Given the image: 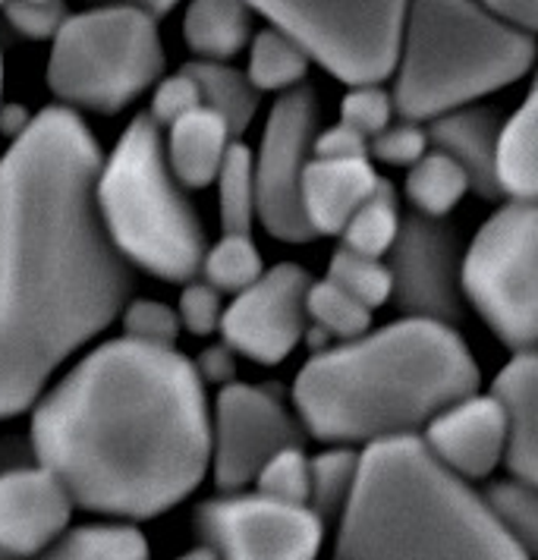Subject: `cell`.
<instances>
[{"label": "cell", "mask_w": 538, "mask_h": 560, "mask_svg": "<svg viewBox=\"0 0 538 560\" xmlns=\"http://www.w3.org/2000/svg\"><path fill=\"white\" fill-rule=\"evenodd\" d=\"M102 149L70 107H45L0 158V419L117 318L129 258L98 208Z\"/></svg>", "instance_id": "1"}, {"label": "cell", "mask_w": 538, "mask_h": 560, "mask_svg": "<svg viewBox=\"0 0 538 560\" xmlns=\"http://www.w3.org/2000/svg\"><path fill=\"white\" fill-rule=\"evenodd\" d=\"M32 447L79 508L157 516L189 498L211 466L206 382L174 347L102 343L38 404Z\"/></svg>", "instance_id": "2"}, {"label": "cell", "mask_w": 538, "mask_h": 560, "mask_svg": "<svg viewBox=\"0 0 538 560\" xmlns=\"http://www.w3.org/2000/svg\"><path fill=\"white\" fill-rule=\"evenodd\" d=\"M479 382V365L451 322L410 315L318 350L296 375L293 404L312 438L369 444L425 429Z\"/></svg>", "instance_id": "3"}, {"label": "cell", "mask_w": 538, "mask_h": 560, "mask_svg": "<svg viewBox=\"0 0 538 560\" xmlns=\"http://www.w3.org/2000/svg\"><path fill=\"white\" fill-rule=\"evenodd\" d=\"M337 520L334 555L343 560L526 558L488 498L416 432L365 444L356 488Z\"/></svg>", "instance_id": "4"}, {"label": "cell", "mask_w": 538, "mask_h": 560, "mask_svg": "<svg viewBox=\"0 0 538 560\" xmlns=\"http://www.w3.org/2000/svg\"><path fill=\"white\" fill-rule=\"evenodd\" d=\"M536 35L504 23L482 0H410L394 67V104L407 120H432L479 102L536 63Z\"/></svg>", "instance_id": "5"}, {"label": "cell", "mask_w": 538, "mask_h": 560, "mask_svg": "<svg viewBox=\"0 0 538 560\" xmlns=\"http://www.w3.org/2000/svg\"><path fill=\"white\" fill-rule=\"evenodd\" d=\"M98 208L117 249L142 271L171 283H186L202 271L206 230L171 171L152 114L136 117L102 161Z\"/></svg>", "instance_id": "6"}, {"label": "cell", "mask_w": 538, "mask_h": 560, "mask_svg": "<svg viewBox=\"0 0 538 560\" xmlns=\"http://www.w3.org/2000/svg\"><path fill=\"white\" fill-rule=\"evenodd\" d=\"M164 70L154 13L132 3H102L67 16L54 35L48 85L60 102L117 114Z\"/></svg>", "instance_id": "7"}, {"label": "cell", "mask_w": 538, "mask_h": 560, "mask_svg": "<svg viewBox=\"0 0 538 560\" xmlns=\"http://www.w3.org/2000/svg\"><path fill=\"white\" fill-rule=\"evenodd\" d=\"M347 85L394 77L410 0H249Z\"/></svg>", "instance_id": "8"}, {"label": "cell", "mask_w": 538, "mask_h": 560, "mask_svg": "<svg viewBox=\"0 0 538 560\" xmlns=\"http://www.w3.org/2000/svg\"><path fill=\"white\" fill-rule=\"evenodd\" d=\"M463 293L511 350H538V199L511 196L479 228Z\"/></svg>", "instance_id": "9"}, {"label": "cell", "mask_w": 538, "mask_h": 560, "mask_svg": "<svg viewBox=\"0 0 538 560\" xmlns=\"http://www.w3.org/2000/svg\"><path fill=\"white\" fill-rule=\"evenodd\" d=\"M318 132V102L312 85L286 89L274 102L256 154L258 221L274 240L308 243L315 233L303 211V174Z\"/></svg>", "instance_id": "10"}, {"label": "cell", "mask_w": 538, "mask_h": 560, "mask_svg": "<svg viewBox=\"0 0 538 560\" xmlns=\"http://www.w3.org/2000/svg\"><path fill=\"white\" fill-rule=\"evenodd\" d=\"M196 533L221 558L308 560L321 548L325 520L312 504L227 491L196 510Z\"/></svg>", "instance_id": "11"}, {"label": "cell", "mask_w": 538, "mask_h": 560, "mask_svg": "<svg viewBox=\"0 0 538 560\" xmlns=\"http://www.w3.org/2000/svg\"><path fill=\"white\" fill-rule=\"evenodd\" d=\"M306 429L274 390L231 382L221 387L211 419V469L221 491L256 482L265 459L281 447L303 444Z\"/></svg>", "instance_id": "12"}, {"label": "cell", "mask_w": 538, "mask_h": 560, "mask_svg": "<svg viewBox=\"0 0 538 560\" xmlns=\"http://www.w3.org/2000/svg\"><path fill=\"white\" fill-rule=\"evenodd\" d=\"M308 287L312 278L303 265H274L256 283L233 293L221 318L224 340L239 357L261 365L283 362L308 331Z\"/></svg>", "instance_id": "13"}, {"label": "cell", "mask_w": 538, "mask_h": 560, "mask_svg": "<svg viewBox=\"0 0 538 560\" xmlns=\"http://www.w3.org/2000/svg\"><path fill=\"white\" fill-rule=\"evenodd\" d=\"M394 303L422 318L457 322L463 312V261L454 230L444 218L412 211L387 253Z\"/></svg>", "instance_id": "14"}, {"label": "cell", "mask_w": 538, "mask_h": 560, "mask_svg": "<svg viewBox=\"0 0 538 560\" xmlns=\"http://www.w3.org/2000/svg\"><path fill=\"white\" fill-rule=\"evenodd\" d=\"M73 494L63 479L38 469H10L0 476V555L32 558L51 548L70 526Z\"/></svg>", "instance_id": "15"}, {"label": "cell", "mask_w": 538, "mask_h": 560, "mask_svg": "<svg viewBox=\"0 0 538 560\" xmlns=\"http://www.w3.org/2000/svg\"><path fill=\"white\" fill-rule=\"evenodd\" d=\"M422 438L463 479H486L507 451V416L494 394H469L435 412Z\"/></svg>", "instance_id": "16"}, {"label": "cell", "mask_w": 538, "mask_h": 560, "mask_svg": "<svg viewBox=\"0 0 538 560\" xmlns=\"http://www.w3.org/2000/svg\"><path fill=\"white\" fill-rule=\"evenodd\" d=\"M501 129H504V120L491 107L463 104L429 120V139L435 149L451 154L466 171L476 196L501 199L504 196L501 171H498Z\"/></svg>", "instance_id": "17"}, {"label": "cell", "mask_w": 538, "mask_h": 560, "mask_svg": "<svg viewBox=\"0 0 538 560\" xmlns=\"http://www.w3.org/2000/svg\"><path fill=\"white\" fill-rule=\"evenodd\" d=\"M369 158H315L303 174V211L315 236H340L356 208L378 186Z\"/></svg>", "instance_id": "18"}, {"label": "cell", "mask_w": 538, "mask_h": 560, "mask_svg": "<svg viewBox=\"0 0 538 560\" xmlns=\"http://www.w3.org/2000/svg\"><path fill=\"white\" fill-rule=\"evenodd\" d=\"M491 394L507 416V469L513 479L538 485V350H513Z\"/></svg>", "instance_id": "19"}, {"label": "cell", "mask_w": 538, "mask_h": 560, "mask_svg": "<svg viewBox=\"0 0 538 560\" xmlns=\"http://www.w3.org/2000/svg\"><path fill=\"white\" fill-rule=\"evenodd\" d=\"M167 132V161L177 179L189 189H206L218 179V171L227 158V149L236 139L227 127V120L211 110V107H196L177 124H171Z\"/></svg>", "instance_id": "20"}, {"label": "cell", "mask_w": 538, "mask_h": 560, "mask_svg": "<svg viewBox=\"0 0 538 560\" xmlns=\"http://www.w3.org/2000/svg\"><path fill=\"white\" fill-rule=\"evenodd\" d=\"M249 0H189L183 35L202 60H231L249 45L253 35Z\"/></svg>", "instance_id": "21"}, {"label": "cell", "mask_w": 538, "mask_h": 560, "mask_svg": "<svg viewBox=\"0 0 538 560\" xmlns=\"http://www.w3.org/2000/svg\"><path fill=\"white\" fill-rule=\"evenodd\" d=\"M498 171L504 196L538 199V73L526 102L501 129Z\"/></svg>", "instance_id": "22"}, {"label": "cell", "mask_w": 538, "mask_h": 560, "mask_svg": "<svg viewBox=\"0 0 538 560\" xmlns=\"http://www.w3.org/2000/svg\"><path fill=\"white\" fill-rule=\"evenodd\" d=\"M186 70L196 77L202 89V104L218 110L227 120L233 136L239 139L256 120L258 95H261L249 73L233 70L224 60H196V63H186Z\"/></svg>", "instance_id": "23"}, {"label": "cell", "mask_w": 538, "mask_h": 560, "mask_svg": "<svg viewBox=\"0 0 538 560\" xmlns=\"http://www.w3.org/2000/svg\"><path fill=\"white\" fill-rule=\"evenodd\" d=\"M308 308V343L325 350L328 340H353L362 337L372 325V308L334 280H312L306 296Z\"/></svg>", "instance_id": "24"}, {"label": "cell", "mask_w": 538, "mask_h": 560, "mask_svg": "<svg viewBox=\"0 0 538 560\" xmlns=\"http://www.w3.org/2000/svg\"><path fill=\"white\" fill-rule=\"evenodd\" d=\"M466 192H472L466 171L441 149L422 154L407 174V199L412 211H422L429 218H447Z\"/></svg>", "instance_id": "25"}, {"label": "cell", "mask_w": 538, "mask_h": 560, "mask_svg": "<svg viewBox=\"0 0 538 560\" xmlns=\"http://www.w3.org/2000/svg\"><path fill=\"white\" fill-rule=\"evenodd\" d=\"M214 183H218V205H221L224 233H253V224L258 218L256 154L249 152L239 139L231 142Z\"/></svg>", "instance_id": "26"}, {"label": "cell", "mask_w": 538, "mask_h": 560, "mask_svg": "<svg viewBox=\"0 0 538 560\" xmlns=\"http://www.w3.org/2000/svg\"><path fill=\"white\" fill-rule=\"evenodd\" d=\"M312 57L296 45L286 32L268 26L253 38L249 51V79L256 82L258 92H286L303 85Z\"/></svg>", "instance_id": "27"}, {"label": "cell", "mask_w": 538, "mask_h": 560, "mask_svg": "<svg viewBox=\"0 0 538 560\" xmlns=\"http://www.w3.org/2000/svg\"><path fill=\"white\" fill-rule=\"evenodd\" d=\"M400 208H397V192L385 177L378 179L375 192L359 205L356 214L347 221V228L340 233L343 246L356 249L362 255H375L385 258L400 233Z\"/></svg>", "instance_id": "28"}, {"label": "cell", "mask_w": 538, "mask_h": 560, "mask_svg": "<svg viewBox=\"0 0 538 560\" xmlns=\"http://www.w3.org/2000/svg\"><path fill=\"white\" fill-rule=\"evenodd\" d=\"M312 485H308V504L318 510L321 520L340 516L359 476V454L350 444H334L328 451L315 454L312 463Z\"/></svg>", "instance_id": "29"}, {"label": "cell", "mask_w": 538, "mask_h": 560, "mask_svg": "<svg viewBox=\"0 0 538 560\" xmlns=\"http://www.w3.org/2000/svg\"><path fill=\"white\" fill-rule=\"evenodd\" d=\"M54 558L82 560H142L149 558V541L136 526H79L54 541Z\"/></svg>", "instance_id": "30"}, {"label": "cell", "mask_w": 538, "mask_h": 560, "mask_svg": "<svg viewBox=\"0 0 538 560\" xmlns=\"http://www.w3.org/2000/svg\"><path fill=\"white\" fill-rule=\"evenodd\" d=\"M202 275L221 293H239L265 275L253 233H224L202 258Z\"/></svg>", "instance_id": "31"}, {"label": "cell", "mask_w": 538, "mask_h": 560, "mask_svg": "<svg viewBox=\"0 0 538 560\" xmlns=\"http://www.w3.org/2000/svg\"><path fill=\"white\" fill-rule=\"evenodd\" d=\"M328 280L337 287H343L347 293H353L365 306L382 308L387 300H394V278H390V265H385L375 255H362L350 246H337L328 261Z\"/></svg>", "instance_id": "32"}, {"label": "cell", "mask_w": 538, "mask_h": 560, "mask_svg": "<svg viewBox=\"0 0 538 560\" xmlns=\"http://www.w3.org/2000/svg\"><path fill=\"white\" fill-rule=\"evenodd\" d=\"M486 498L501 526L523 548V555L538 558V485L507 479L491 485Z\"/></svg>", "instance_id": "33"}, {"label": "cell", "mask_w": 538, "mask_h": 560, "mask_svg": "<svg viewBox=\"0 0 538 560\" xmlns=\"http://www.w3.org/2000/svg\"><path fill=\"white\" fill-rule=\"evenodd\" d=\"M312 457H306L303 444H290L281 447L278 454L265 459V466L258 469L256 485L261 494L281 498V501H296L308 504V485H312Z\"/></svg>", "instance_id": "34"}, {"label": "cell", "mask_w": 538, "mask_h": 560, "mask_svg": "<svg viewBox=\"0 0 538 560\" xmlns=\"http://www.w3.org/2000/svg\"><path fill=\"white\" fill-rule=\"evenodd\" d=\"M394 114H397L394 92H385L382 82L350 85V92L340 102V120H347V124L362 129L369 139L378 136L394 120Z\"/></svg>", "instance_id": "35"}, {"label": "cell", "mask_w": 538, "mask_h": 560, "mask_svg": "<svg viewBox=\"0 0 538 560\" xmlns=\"http://www.w3.org/2000/svg\"><path fill=\"white\" fill-rule=\"evenodd\" d=\"M429 149H432L429 129H422L419 120H407V117H400V124H387L369 142V154L390 167H412Z\"/></svg>", "instance_id": "36"}, {"label": "cell", "mask_w": 538, "mask_h": 560, "mask_svg": "<svg viewBox=\"0 0 538 560\" xmlns=\"http://www.w3.org/2000/svg\"><path fill=\"white\" fill-rule=\"evenodd\" d=\"M124 328L127 337L139 343H154V347H174L177 334L183 328L179 312L154 300H132L124 308Z\"/></svg>", "instance_id": "37"}, {"label": "cell", "mask_w": 538, "mask_h": 560, "mask_svg": "<svg viewBox=\"0 0 538 560\" xmlns=\"http://www.w3.org/2000/svg\"><path fill=\"white\" fill-rule=\"evenodd\" d=\"M179 322L183 328L196 337H208V334L221 331V318H224V306H221V290L211 287L208 280H186V290L179 296Z\"/></svg>", "instance_id": "38"}, {"label": "cell", "mask_w": 538, "mask_h": 560, "mask_svg": "<svg viewBox=\"0 0 538 560\" xmlns=\"http://www.w3.org/2000/svg\"><path fill=\"white\" fill-rule=\"evenodd\" d=\"M202 107V89L196 77L183 67L177 77H167L157 82L152 98V120L157 127H171L189 110Z\"/></svg>", "instance_id": "39"}, {"label": "cell", "mask_w": 538, "mask_h": 560, "mask_svg": "<svg viewBox=\"0 0 538 560\" xmlns=\"http://www.w3.org/2000/svg\"><path fill=\"white\" fill-rule=\"evenodd\" d=\"M3 13L10 20V26L35 42H45V38L54 42V35L67 20L63 0H7Z\"/></svg>", "instance_id": "40"}, {"label": "cell", "mask_w": 538, "mask_h": 560, "mask_svg": "<svg viewBox=\"0 0 538 560\" xmlns=\"http://www.w3.org/2000/svg\"><path fill=\"white\" fill-rule=\"evenodd\" d=\"M369 136L356 129L353 124L340 120L334 127L315 132L312 154L315 158H369Z\"/></svg>", "instance_id": "41"}, {"label": "cell", "mask_w": 538, "mask_h": 560, "mask_svg": "<svg viewBox=\"0 0 538 560\" xmlns=\"http://www.w3.org/2000/svg\"><path fill=\"white\" fill-rule=\"evenodd\" d=\"M196 369H199L202 382L231 384L233 375H236V350H233L227 340L224 343H214V347H208L206 353L199 357Z\"/></svg>", "instance_id": "42"}, {"label": "cell", "mask_w": 538, "mask_h": 560, "mask_svg": "<svg viewBox=\"0 0 538 560\" xmlns=\"http://www.w3.org/2000/svg\"><path fill=\"white\" fill-rule=\"evenodd\" d=\"M482 3L504 23L538 35V0H482Z\"/></svg>", "instance_id": "43"}, {"label": "cell", "mask_w": 538, "mask_h": 560, "mask_svg": "<svg viewBox=\"0 0 538 560\" xmlns=\"http://www.w3.org/2000/svg\"><path fill=\"white\" fill-rule=\"evenodd\" d=\"M98 3H132V7H142V10H149L154 16H161V13L174 10L179 0H98Z\"/></svg>", "instance_id": "44"}, {"label": "cell", "mask_w": 538, "mask_h": 560, "mask_svg": "<svg viewBox=\"0 0 538 560\" xmlns=\"http://www.w3.org/2000/svg\"><path fill=\"white\" fill-rule=\"evenodd\" d=\"M0 92H3V57H0Z\"/></svg>", "instance_id": "45"}, {"label": "cell", "mask_w": 538, "mask_h": 560, "mask_svg": "<svg viewBox=\"0 0 538 560\" xmlns=\"http://www.w3.org/2000/svg\"><path fill=\"white\" fill-rule=\"evenodd\" d=\"M0 7H7V0H0Z\"/></svg>", "instance_id": "46"}, {"label": "cell", "mask_w": 538, "mask_h": 560, "mask_svg": "<svg viewBox=\"0 0 538 560\" xmlns=\"http://www.w3.org/2000/svg\"><path fill=\"white\" fill-rule=\"evenodd\" d=\"M0 558H3V555H0Z\"/></svg>", "instance_id": "47"}]
</instances>
